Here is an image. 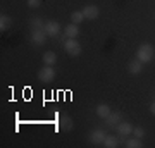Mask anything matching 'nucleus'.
Here are the masks:
<instances>
[{
  "label": "nucleus",
  "mask_w": 155,
  "mask_h": 148,
  "mask_svg": "<svg viewBox=\"0 0 155 148\" xmlns=\"http://www.w3.org/2000/svg\"><path fill=\"white\" fill-rule=\"evenodd\" d=\"M11 26H12L11 17L7 14H2L0 16V31H7V29H11Z\"/></svg>",
  "instance_id": "f3484780"
},
{
  "label": "nucleus",
  "mask_w": 155,
  "mask_h": 148,
  "mask_svg": "<svg viewBox=\"0 0 155 148\" xmlns=\"http://www.w3.org/2000/svg\"><path fill=\"white\" fill-rule=\"evenodd\" d=\"M102 145H104L105 148H116V146H119V140H117L114 134H107Z\"/></svg>",
  "instance_id": "dca6fc26"
},
{
  "label": "nucleus",
  "mask_w": 155,
  "mask_h": 148,
  "mask_svg": "<svg viewBox=\"0 0 155 148\" xmlns=\"http://www.w3.org/2000/svg\"><path fill=\"white\" fill-rule=\"evenodd\" d=\"M43 29H45V33L48 35V36L55 38V36H59V33H61V24H59L57 21H47Z\"/></svg>",
  "instance_id": "39448f33"
},
{
  "label": "nucleus",
  "mask_w": 155,
  "mask_h": 148,
  "mask_svg": "<svg viewBox=\"0 0 155 148\" xmlns=\"http://www.w3.org/2000/svg\"><path fill=\"white\" fill-rule=\"evenodd\" d=\"M141 146H143V140L141 138H136V136L126 138V148H141Z\"/></svg>",
  "instance_id": "2eb2a0df"
},
{
  "label": "nucleus",
  "mask_w": 155,
  "mask_h": 148,
  "mask_svg": "<svg viewBox=\"0 0 155 148\" xmlns=\"http://www.w3.org/2000/svg\"><path fill=\"white\" fill-rule=\"evenodd\" d=\"M29 26L33 28V29H43L45 28V21L41 17H33L31 21H29Z\"/></svg>",
  "instance_id": "a211bd4d"
},
{
  "label": "nucleus",
  "mask_w": 155,
  "mask_h": 148,
  "mask_svg": "<svg viewBox=\"0 0 155 148\" xmlns=\"http://www.w3.org/2000/svg\"><path fill=\"white\" fill-rule=\"evenodd\" d=\"M110 112H112V109L107 104H100V105H97V109H95V114L98 115L100 119H105Z\"/></svg>",
  "instance_id": "ddd939ff"
},
{
  "label": "nucleus",
  "mask_w": 155,
  "mask_h": 148,
  "mask_svg": "<svg viewBox=\"0 0 155 148\" xmlns=\"http://www.w3.org/2000/svg\"><path fill=\"white\" fill-rule=\"evenodd\" d=\"M133 136L143 138L145 136V129H143V127H133Z\"/></svg>",
  "instance_id": "aec40b11"
},
{
  "label": "nucleus",
  "mask_w": 155,
  "mask_h": 148,
  "mask_svg": "<svg viewBox=\"0 0 155 148\" xmlns=\"http://www.w3.org/2000/svg\"><path fill=\"white\" fill-rule=\"evenodd\" d=\"M72 127H74L72 117H69V115H61V117H59V129L69 133V131H72Z\"/></svg>",
  "instance_id": "0eeeda50"
},
{
  "label": "nucleus",
  "mask_w": 155,
  "mask_h": 148,
  "mask_svg": "<svg viewBox=\"0 0 155 148\" xmlns=\"http://www.w3.org/2000/svg\"><path fill=\"white\" fill-rule=\"evenodd\" d=\"M26 4H28L29 9H38V7L41 5V0H28Z\"/></svg>",
  "instance_id": "412c9836"
},
{
  "label": "nucleus",
  "mask_w": 155,
  "mask_h": 148,
  "mask_svg": "<svg viewBox=\"0 0 155 148\" xmlns=\"http://www.w3.org/2000/svg\"><path fill=\"white\" fill-rule=\"evenodd\" d=\"M83 14H84V19H90V21H93V19H97L100 14L98 7L97 5H86L83 9Z\"/></svg>",
  "instance_id": "9b49d317"
},
{
  "label": "nucleus",
  "mask_w": 155,
  "mask_h": 148,
  "mask_svg": "<svg viewBox=\"0 0 155 148\" xmlns=\"http://www.w3.org/2000/svg\"><path fill=\"white\" fill-rule=\"evenodd\" d=\"M43 64L45 66H55V62H57V55H55V52H45L43 54Z\"/></svg>",
  "instance_id": "4468645a"
},
{
  "label": "nucleus",
  "mask_w": 155,
  "mask_h": 148,
  "mask_svg": "<svg viewBox=\"0 0 155 148\" xmlns=\"http://www.w3.org/2000/svg\"><path fill=\"white\" fill-rule=\"evenodd\" d=\"M71 21L74 22V24H79V22H83L84 21V14L83 11H74L71 14Z\"/></svg>",
  "instance_id": "6ab92c4d"
},
{
  "label": "nucleus",
  "mask_w": 155,
  "mask_h": 148,
  "mask_svg": "<svg viewBox=\"0 0 155 148\" xmlns=\"http://www.w3.org/2000/svg\"><path fill=\"white\" fill-rule=\"evenodd\" d=\"M153 57H155V48H153V45H150V43L140 45L138 50H136V59H138L140 62H143V64L152 62Z\"/></svg>",
  "instance_id": "f257e3e1"
},
{
  "label": "nucleus",
  "mask_w": 155,
  "mask_h": 148,
  "mask_svg": "<svg viewBox=\"0 0 155 148\" xmlns=\"http://www.w3.org/2000/svg\"><path fill=\"white\" fill-rule=\"evenodd\" d=\"M64 35H66V38H76L78 35H79V28H78V24H74V22L67 24V26L64 28Z\"/></svg>",
  "instance_id": "f8f14e48"
},
{
  "label": "nucleus",
  "mask_w": 155,
  "mask_h": 148,
  "mask_svg": "<svg viewBox=\"0 0 155 148\" xmlns=\"http://www.w3.org/2000/svg\"><path fill=\"white\" fill-rule=\"evenodd\" d=\"M116 131H117V136L127 138V136L133 134V124H131V122H126V121H121L116 126Z\"/></svg>",
  "instance_id": "20e7f679"
},
{
  "label": "nucleus",
  "mask_w": 155,
  "mask_h": 148,
  "mask_svg": "<svg viewBox=\"0 0 155 148\" xmlns=\"http://www.w3.org/2000/svg\"><path fill=\"white\" fill-rule=\"evenodd\" d=\"M150 112H152V114L155 115V102H153V104H152V105H150Z\"/></svg>",
  "instance_id": "4be33fe9"
},
{
  "label": "nucleus",
  "mask_w": 155,
  "mask_h": 148,
  "mask_svg": "<svg viewBox=\"0 0 155 148\" xmlns=\"http://www.w3.org/2000/svg\"><path fill=\"white\" fill-rule=\"evenodd\" d=\"M104 121H105L107 126H112V127H114V126H117V124L122 121V114H121V112H110V114L107 115Z\"/></svg>",
  "instance_id": "9d476101"
},
{
  "label": "nucleus",
  "mask_w": 155,
  "mask_h": 148,
  "mask_svg": "<svg viewBox=\"0 0 155 148\" xmlns=\"http://www.w3.org/2000/svg\"><path fill=\"white\" fill-rule=\"evenodd\" d=\"M38 79L41 83H50L55 79V69L52 66H45L43 69H40L38 71Z\"/></svg>",
  "instance_id": "7ed1b4c3"
},
{
  "label": "nucleus",
  "mask_w": 155,
  "mask_h": 148,
  "mask_svg": "<svg viewBox=\"0 0 155 148\" xmlns=\"http://www.w3.org/2000/svg\"><path fill=\"white\" fill-rule=\"evenodd\" d=\"M47 36H48V35L45 33V29H33V31H31V41H33L35 45H43Z\"/></svg>",
  "instance_id": "6e6552de"
},
{
  "label": "nucleus",
  "mask_w": 155,
  "mask_h": 148,
  "mask_svg": "<svg viewBox=\"0 0 155 148\" xmlns=\"http://www.w3.org/2000/svg\"><path fill=\"white\" fill-rule=\"evenodd\" d=\"M64 50H66L67 55H71V57H78V55H81V45L78 43L74 38H67L64 43H62Z\"/></svg>",
  "instance_id": "f03ea898"
},
{
  "label": "nucleus",
  "mask_w": 155,
  "mask_h": 148,
  "mask_svg": "<svg viewBox=\"0 0 155 148\" xmlns=\"http://www.w3.org/2000/svg\"><path fill=\"white\" fill-rule=\"evenodd\" d=\"M141 71H143V62H140L138 59H134V61H131L127 64V72L129 74L138 76V74H141Z\"/></svg>",
  "instance_id": "1a4fd4ad"
},
{
  "label": "nucleus",
  "mask_w": 155,
  "mask_h": 148,
  "mask_svg": "<svg viewBox=\"0 0 155 148\" xmlns=\"http://www.w3.org/2000/svg\"><path fill=\"white\" fill-rule=\"evenodd\" d=\"M107 133L104 131V129H100V127H97V129H93V131L90 133V141L93 143V145H102L104 143V140H105Z\"/></svg>",
  "instance_id": "423d86ee"
}]
</instances>
